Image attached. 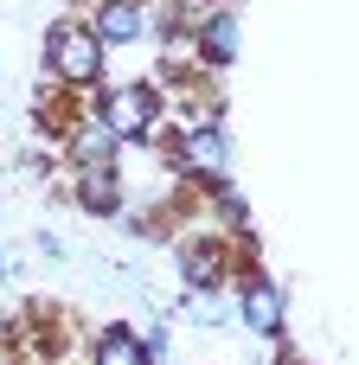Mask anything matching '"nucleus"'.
Masks as SVG:
<instances>
[{
    "mask_svg": "<svg viewBox=\"0 0 359 365\" xmlns=\"http://www.w3.org/2000/svg\"><path fill=\"white\" fill-rule=\"evenodd\" d=\"M96 64H103L96 32H84V26H58V32H51V71H58L64 83H90Z\"/></svg>",
    "mask_w": 359,
    "mask_h": 365,
    "instance_id": "1",
    "label": "nucleus"
},
{
    "mask_svg": "<svg viewBox=\"0 0 359 365\" xmlns=\"http://www.w3.org/2000/svg\"><path fill=\"white\" fill-rule=\"evenodd\" d=\"M103 128H109V135H148V128H154V90H148V83H122V90H109V103H103Z\"/></svg>",
    "mask_w": 359,
    "mask_h": 365,
    "instance_id": "2",
    "label": "nucleus"
},
{
    "mask_svg": "<svg viewBox=\"0 0 359 365\" xmlns=\"http://www.w3.org/2000/svg\"><path fill=\"white\" fill-rule=\"evenodd\" d=\"M244 321L257 334H283V295H276V282H251L244 289Z\"/></svg>",
    "mask_w": 359,
    "mask_h": 365,
    "instance_id": "3",
    "label": "nucleus"
},
{
    "mask_svg": "<svg viewBox=\"0 0 359 365\" xmlns=\"http://www.w3.org/2000/svg\"><path fill=\"white\" fill-rule=\"evenodd\" d=\"M96 38H109V45L141 38V6H135V0H109V6L96 13Z\"/></svg>",
    "mask_w": 359,
    "mask_h": 365,
    "instance_id": "4",
    "label": "nucleus"
},
{
    "mask_svg": "<svg viewBox=\"0 0 359 365\" xmlns=\"http://www.w3.org/2000/svg\"><path fill=\"white\" fill-rule=\"evenodd\" d=\"M96 365H148V340H135L128 327H109L96 340Z\"/></svg>",
    "mask_w": 359,
    "mask_h": 365,
    "instance_id": "5",
    "label": "nucleus"
},
{
    "mask_svg": "<svg viewBox=\"0 0 359 365\" xmlns=\"http://www.w3.org/2000/svg\"><path fill=\"white\" fill-rule=\"evenodd\" d=\"M180 160H186V167H206V173H225V167H231V154H225V141H218L212 128L186 135V141H180Z\"/></svg>",
    "mask_w": 359,
    "mask_h": 365,
    "instance_id": "6",
    "label": "nucleus"
},
{
    "mask_svg": "<svg viewBox=\"0 0 359 365\" xmlns=\"http://www.w3.org/2000/svg\"><path fill=\"white\" fill-rule=\"evenodd\" d=\"M199 51H206L212 64H225V58L238 51V19H212V26H206V38H199Z\"/></svg>",
    "mask_w": 359,
    "mask_h": 365,
    "instance_id": "7",
    "label": "nucleus"
},
{
    "mask_svg": "<svg viewBox=\"0 0 359 365\" xmlns=\"http://www.w3.org/2000/svg\"><path fill=\"white\" fill-rule=\"evenodd\" d=\"M71 148H77V160H90V167H103V160L116 154V135H109V128L96 122V128H77V141H71Z\"/></svg>",
    "mask_w": 359,
    "mask_h": 365,
    "instance_id": "8",
    "label": "nucleus"
},
{
    "mask_svg": "<svg viewBox=\"0 0 359 365\" xmlns=\"http://www.w3.org/2000/svg\"><path fill=\"white\" fill-rule=\"evenodd\" d=\"M84 205H90V212H116V180H109L103 167L84 180Z\"/></svg>",
    "mask_w": 359,
    "mask_h": 365,
    "instance_id": "9",
    "label": "nucleus"
}]
</instances>
